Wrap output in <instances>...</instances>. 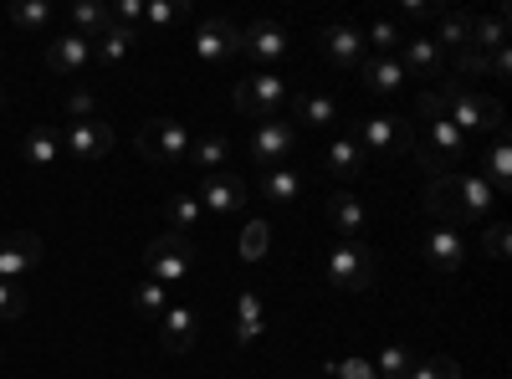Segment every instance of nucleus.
Here are the masks:
<instances>
[{"label": "nucleus", "instance_id": "f257e3e1", "mask_svg": "<svg viewBox=\"0 0 512 379\" xmlns=\"http://www.w3.org/2000/svg\"><path fill=\"white\" fill-rule=\"evenodd\" d=\"M415 113L425 118V139H431V149H410V159L420 164V170L425 175H446L451 170V164H461L466 154H472V139H466L461 129H456V123L441 113V103H436V93H420V103H415Z\"/></svg>", "mask_w": 512, "mask_h": 379}, {"label": "nucleus", "instance_id": "f03ea898", "mask_svg": "<svg viewBox=\"0 0 512 379\" xmlns=\"http://www.w3.org/2000/svg\"><path fill=\"white\" fill-rule=\"evenodd\" d=\"M436 103H441V113L456 123L466 139H472V134H502V103H492V98H482L472 88H461L456 77H441Z\"/></svg>", "mask_w": 512, "mask_h": 379}, {"label": "nucleus", "instance_id": "7ed1b4c3", "mask_svg": "<svg viewBox=\"0 0 512 379\" xmlns=\"http://www.w3.org/2000/svg\"><path fill=\"white\" fill-rule=\"evenodd\" d=\"M374 277H379V267H374V251L354 236V241H328V251H323V282L328 287H338V292H369L374 287Z\"/></svg>", "mask_w": 512, "mask_h": 379}, {"label": "nucleus", "instance_id": "20e7f679", "mask_svg": "<svg viewBox=\"0 0 512 379\" xmlns=\"http://www.w3.org/2000/svg\"><path fill=\"white\" fill-rule=\"evenodd\" d=\"M354 144L364 149V159H395V154H410L415 149V123L400 118V113H369L354 123Z\"/></svg>", "mask_w": 512, "mask_h": 379}, {"label": "nucleus", "instance_id": "39448f33", "mask_svg": "<svg viewBox=\"0 0 512 379\" xmlns=\"http://www.w3.org/2000/svg\"><path fill=\"white\" fill-rule=\"evenodd\" d=\"M144 267H149V277L164 282L169 292L185 287V277H190V267H195V241H190L185 231H164V236H154V241L144 246Z\"/></svg>", "mask_w": 512, "mask_h": 379}, {"label": "nucleus", "instance_id": "423d86ee", "mask_svg": "<svg viewBox=\"0 0 512 379\" xmlns=\"http://www.w3.org/2000/svg\"><path fill=\"white\" fill-rule=\"evenodd\" d=\"M231 103H236V113H246L251 123H267V118H277V108L287 103V82H282L277 72L236 77V82H231Z\"/></svg>", "mask_w": 512, "mask_h": 379}, {"label": "nucleus", "instance_id": "0eeeda50", "mask_svg": "<svg viewBox=\"0 0 512 379\" xmlns=\"http://www.w3.org/2000/svg\"><path fill=\"white\" fill-rule=\"evenodd\" d=\"M134 149L149 164H185L190 159V129L180 118H149L139 129V139H134Z\"/></svg>", "mask_w": 512, "mask_h": 379}, {"label": "nucleus", "instance_id": "6e6552de", "mask_svg": "<svg viewBox=\"0 0 512 379\" xmlns=\"http://www.w3.org/2000/svg\"><path fill=\"white\" fill-rule=\"evenodd\" d=\"M292 149H297V129H292L287 118H267V123H256V129H251V144H246L251 164H262V170H277V164H287V159H292Z\"/></svg>", "mask_w": 512, "mask_h": 379}, {"label": "nucleus", "instance_id": "1a4fd4ad", "mask_svg": "<svg viewBox=\"0 0 512 379\" xmlns=\"http://www.w3.org/2000/svg\"><path fill=\"white\" fill-rule=\"evenodd\" d=\"M41 257H47V241L36 231H6L0 236V277L6 282H21L31 267H41Z\"/></svg>", "mask_w": 512, "mask_h": 379}, {"label": "nucleus", "instance_id": "9d476101", "mask_svg": "<svg viewBox=\"0 0 512 379\" xmlns=\"http://www.w3.org/2000/svg\"><path fill=\"white\" fill-rule=\"evenodd\" d=\"M113 149V123L88 118V123H67L62 129V154H72L77 164H98Z\"/></svg>", "mask_w": 512, "mask_h": 379}, {"label": "nucleus", "instance_id": "9b49d317", "mask_svg": "<svg viewBox=\"0 0 512 379\" xmlns=\"http://www.w3.org/2000/svg\"><path fill=\"white\" fill-rule=\"evenodd\" d=\"M441 180H446V190H451V200H456V210H461V221H482V216H492L497 190H492L477 170H472V175H456V170H446Z\"/></svg>", "mask_w": 512, "mask_h": 379}, {"label": "nucleus", "instance_id": "f8f14e48", "mask_svg": "<svg viewBox=\"0 0 512 379\" xmlns=\"http://www.w3.org/2000/svg\"><path fill=\"white\" fill-rule=\"evenodd\" d=\"M236 31H241V26H231L226 16H210V21H200V26H195V36H190L195 62H205V67H221V62H231V57H236Z\"/></svg>", "mask_w": 512, "mask_h": 379}, {"label": "nucleus", "instance_id": "ddd939ff", "mask_svg": "<svg viewBox=\"0 0 512 379\" xmlns=\"http://www.w3.org/2000/svg\"><path fill=\"white\" fill-rule=\"evenodd\" d=\"M318 52H323V62H333V67H359L364 62V31L359 26H349V21H333V26H318Z\"/></svg>", "mask_w": 512, "mask_h": 379}, {"label": "nucleus", "instance_id": "4468645a", "mask_svg": "<svg viewBox=\"0 0 512 379\" xmlns=\"http://www.w3.org/2000/svg\"><path fill=\"white\" fill-rule=\"evenodd\" d=\"M154 328H159V344H164L169 354H190L195 339H200V313H195V303H180V298H175Z\"/></svg>", "mask_w": 512, "mask_h": 379}, {"label": "nucleus", "instance_id": "2eb2a0df", "mask_svg": "<svg viewBox=\"0 0 512 379\" xmlns=\"http://www.w3.org/2000/svg\"><path fill=\"white\" fill-rule=\"evenodd\" d=\"M420 251H425V267L441 272V277H451V272H461V262H466V236H461V226H431Z\"/></svg>", "mask_w": 512, "mask_h": 379}, {"label": "nucleus", "instance_id": "dca6fc26", "mask_svg": "<svg viewBox=\"0 0 512 379\" xmlns=\"http://www.w3.org/2000/svg\"><path fill=\"white\" fill-rule=\"evenodd\" d=\"M287 52V31L277 21H251L236 31V57H251V62H277Z\"/></svg>", "mask_w": 512, "mask_h": 379}, {"label": "nucleus", "instance_id": "f3484780", "mask_svg": "<svg viewBox=\"0 0 512 379\" xmlns=\"http://www.w3.org/2000/svg\"><path fill=\"white\" fill-rule=\"evenodd\" d=\"M88 67H93V41L88 36L67 31V36L47 41V72L52 77H82Z\"/></svg>", "mask_w": 512, "mask_h": 379}, {"label": "nucleus", "instance_id": "a211bd4d", "mask_svg": "<svg viewBox=\"0 0 512 379\" xmlns=\"http://www.w3.org/2000/svg\"><path fill=\"white\" fill-rule=\"evenodd\" d=\"M195 200L205 205V210H216V216H231V210H241L246 205V180L241 175H200V190H195Z\"/></svg>", "mask_w": 512, "mask_h": 379}, {"label": "nucleus", "instance_id": "6ab92c4d", "mask_svg": "<svg viewBox=\"0 0 512 379\" xmlns=\"http://www.w3.org/2000/svg\"><path fill=\"white\" fill-rule=\"evenodd\" d=\"M287 108H292V129H333V123H344V108H338V98H328V93H297V98H287Z\"/></svg>", "mask_w": 512, "mask_h": 379}, {"label": "nucleus", "instance_id": "aec40b11", "mask_svg": "<svg viewBox=\"0 0 512 379\" xmlns=\"http://www.w3.org/2000/svg\"><path fill=\"white\" fill-rule=\"evenodd\" d=\"M236 354H246V349H256L267 339V303H262V292H241L236 298Z\"/></svg>", "mask_w": 512, "mask_h": 379}, {"label": "nucleus", "instance_id": "412c9836", "mask_svg": "<svg viewBox=\"0 0 512 379\" xmlns=\"http://www.w3.org/2000/svg\"><path fill=\"white\" fill-rule=\"evenodd\" d=\"M400 67H405V77H446V52L436 47L431 36H410V41H400Z\"/></svg>", "mask_w": 512, "mask_h": 379}, {"label": "nucleus", "instance_id": "4be33fe9", "mask_svg": "<svg viewBox=\"0 0 512 379\" xmlns=\"http://www.w3.org/2000/svg\"><path fill=\"white\" fill-rule=\"evenodd\" d=\"M354 72H359V82H364V88H369V93H379V98L400 93L405 82H410V77H405V67H400V57H364Z\"/></svg>", "mask_w": 512, "mask_h": 379}, {"label": "nucleus", "instance_id": "5701e85b", "mask_svg": "<svg viewBox=\"0 0 512 379\" xmlns=\"http://www.w3.org/2000/svg\"><path fill=\"white\" fill-rule=\"evenodd\" d=\"M477 175L497 190V200L512 195V144H507V134H492V144L482 149V170Z\"/></svg>", "mask_w": 512, "mask_h": 379}, {"label": "nucleus", "instance_id": "b1692460", "mask_svg": "<svg viewBox=\"0 0 512 379\" xmlns=\"http://www.w3.org/2000/svg\"><path fill=\"white\" fill-rule=\"evenodd\" d=\"M323 164H328V175H338V180H359V175L369 170V159H364V149L354 144V134H338V139H328Z\"/></svg>", "mask_w": 512, "mask_h": 379}, {"label": "nucleus", "instance_id": "393cba45", "mask_svg": "<svg viewBox=\"0 0 512 379\" xmlns=\"http://www.w3.org/2000/svg\"><path fill=\"white\" fill-rule=\"evenodd\" d=\"M190 159L200 175H226V164L236 159V144L226 134H205V139H190Z\"/></svg>", "mask_w": 512, "mask_h": 379}, {"label": "nucleus", "instance_id": "a878e982", "mask_svg": "<svg viewBox=\"0 0 512 379\" xmlns=\"http://www.w3.org/2000/svg\"><path fill=\"white\" fill-rule=\"evenodd\" d=\"M308 190V175L303 170H292V164H277V170H262V195L272 205H297Z\"/></svg>", "mask_w": 512, "mask_h": 379}, {"label": "nucleus", "instance_id": "bb28decb", "mask_svg": "<svg viewBox=\"0 0 512 379\" xmlns=\"http://www.w3.org/2000/svg\"><path fill=\"white\" fill-rule=\"evenodd\" d=\"M328 221H333V231L344 236V241H354V236L364 231V221H369V210H364V200H359V195L338 190V195L328 200Z\"/></svg>", "mask_w": 512, "mask_h": 379}, {"label": "nucleus", "instance_id": "cd10ccee", "mask_svg": "<svg viewBox=\"0 0 512 379\" xmlns=\"http://www.w3.org/2000/svg\"><path fill=\"white\" fill-rule=\"evenodd\" d=\"M139 47V31L134 26H108L98 41H93V62H103V67H118V62H128V52Z\"/></svg>", "mask_w": 512, "mask_h": 379}, {"label": "nucleus", "instance_id": "c85d7f7f", "mask_svg": "<svg viewBox=\"0 0 512 379\" xmlns=\"http://www.w3.org/2000/svg\"><path fill=\"white\" fill-rule=\"evenodd\" d=\"M472 52H502L507 47V6L492 16H472V36H466Z\"/></svg>", "mask_w": 512, "mask_h": 379}, {"label": "nucleus", "instance_id": "c756f323", "mask_svg": "<svg viewBox=\"0 0 512 379\" xmlns=\"http://www.w3.org/2000/svg\"><path fill=\"white\" fill-rule=\"evenodd\" d=\"M456 72L461 77H507L512 72V57H507V47L502 52H456Z\"/></svg>", "mask_w": 512, "mask_h": 379}, {"label": "nucleus", "instance_id": "7c9ffc66", "mask_svg": "<svg viewBox=\"0 0 512 379\" xmlns=\"http://www.w3.org/2000/svg\"><path fill=\"white\" fill-rule=\"evenodd\" d=\"M21 159L36 164V170L57 164V159H62V129H31V134L21 139Z\"/></svg>", "mask_w": 512, "mask_h": 379}, {"label": "nucleus", "instance_id": "2f4dec72", "mask_svg": "<svg viewBox=\"0 0 512 379\" xmlns=\"http://www.w3.org/2000/svg\"><path fill=\"white\" fill-rule=\"evenodd\" d=\"M108 26H113V11H108V6H98V0H72V31H77V36L98 41Z\"/></svg>", "mask_w": 512, "mask_h": 379}, {"label": "nucleus", "instance_id": "473e14b6", "mask_svg": "<svg viewBox=\"0 0 512 379\" xmlns=\"http://www.w3.org/2000/svg\"><path fill=\"white\" fill-rule=\"evenodd\" d=\"M425 216H431V226H461V210H456V200H451L441 175L425 185Z\"/></svg>", "mask_w": 512, "mask_h": 379}, {"label": "nucleus", "instance_id": "72a5a7b5", "mask_svg": "<svg viewBox=\"0 0 512 379\" xmlns=\"http://www.w3.org/2000/svg\"><path fill=\"white\" fill-rule=\"evenodd\" d=\"M169 303H175V292H169V287H164V282H154V277H149V282H139V287H134V308H139V313H144V318H149V323H159V318H164V308H169Z\"/></svg>", "mask_w": 512, "mask_h": 379}, {"label": "nucleus", "instance_id": "f704fd0d", "mask_svg": "<svg viewBox=\"0 0 512 379\" xmlns=\"http://www.w3.org/2000/svg\"><path fill=\"white\" fill-rule=\"evenodd\" d=\"M466 36H472V16H466V11H446L441 16V31L431 41H436L441 52H466Z\"/></svg>", "mask_w": 512, "mask_h": 379}, {"label": "nucleus", "instance_id": "c9c22d12", "mask_svg": "<svg viewBox=\"0 0 512 379\" xmlns=\"http://www.w3.org/2000/svg\"><path fill=\"white\" fill-rule=\"evenodd\" d=\"M410 369H415V354H410L405 344H384L379 359H374V374H379V379H405Z\"/></svg>", "mask_w": 512, "mask_h": 379}, {"label": "nucleus", "instance_id": "e433bc0d", "mask_svg": "<svg viewBox=\"0 0 512 379\" xmlns=\"http://www.w3.org/2000/svg\"><path fill=\"white\" fill-rule=\"evenodd\" d=\"M205 216V205L195 195H169V231H195V221Z\"/></svg>", "mask_w": 512, "mask_h": 379}, {"label": "nucleus", "instance_id": "4c0bfd02", "mask_svg": "<svg viewBox=\"0 0 512 379\" xmlns=\"http://www.w3.org/2000/svg\"><path fill=\"white\" fill-rule=\"evenodd\" d=\"M11 21H16L21 31H47V26H52V6H47V0H16Z\"/></svg>", "mask_w": 512, "mask_h": 379}, {"label": "nucleus", "instance_id": "58836bf2", "mask_svg": "<svg viewBox=\"0 0 512 379\" xmlns=\"http://www.w3.org/2000/svg\"><path fill=\"white\" fill-rule=\"evenodd\" d=\"M364 47H374V57H395L400 52V26L384 16V21H374L369 31H364Z\"/></svg>", "mask_w": 512, "mask_h": 379}, {"label": "nucleus", "instance_id": "ea45409f", "mask_svg": "<svg viewBox=\"0 0 512 379\" xmlns=\"http://www.w3.org/2000/svg\"><path fill=\"white\" fill-rule=\"evenodd\" d=\"M405 379H461V364L451 354H436V359H415V369Z\"/></svg>", "mask_w": 512, "mask_h": 379}, {"label": "nucleus", "instance_id": "a19ab883", "mask_svg": "<svg viewBox=\"0 0 512 379\" xmlns=\"http://www.w3.org/2000/svg\"><path fill=\"white\" fill-rule=\"evenodd\" d=\"M16 318H26V287L0 277V323H16Z\"/></svg>", "mask_w": 512, "mask_h": 379}, {"label": "nucleus", "instance_id": "79ce46f5", "mask_svg": "<svg viewBox=\"0 0 512 379\" xmlns=\"http://www.w3.org/2000/svg\"><path fill=\"white\" fill-rule=\"evenodd\" d=\"M62 113H67L72 123H88V118H98V93H88V88H72V93L62 98Z\"/></svg>", "mask_w": 512, "mask_h": 379}, {"label": "nucleus", "instance_id": "37998d69", "mask_svg": "<svg viewBox=\"0 0 512 379\" xmlns=\"http://www.w3.org/2000/svg\"><path fill=\"white\" fill-rule=\"evenodd\" d=\"M267 241H272L267 221H251L246 236H241V262H262V257H267Z\"/></svg>", "mask_w": 512, "mask_h": 379}, {"label": "nucleus", "instance_id": "c03bdc74", "mask_svg": "<svg viewBox=\"0 0 512 379\" xmlns=\"http://www.w3.org/2000/svg\"><path fill=\"white\" fill-rule=\"evenodd\" d=\"M180 16H185L180 0H154V6H144V21H149V26H175Z\"/></svg>", "mask_w": 512, "mask_h": 379}, {"label": "nucleus", "instance_id": "a18cd8bd", "mask_svg": "<svg viewBox=\"0 0 512 379\" xmlns=\"http://www.w3.org/2000/svg\"><path fill=\"white\" fill-rule=\"evenodd\" d=\"M507 241H512V236H507V226H502V221H492V226L482 231V246H487V257H492V262H502V257H507Z\"/></svg>", "mask_w": 512, "mask_h": 379}, {"label": "nucleus", "instance_id": "49530a36", "mask_svg": "<svg viewBox=\"0 0 512 379\" xmlns=\"http://www.w3.org/2000/svg\"><path fill=\"white\" fill-rule=\"evenodd\" d=\"M333 379H379L374 374V359H338V369H333Z\"/></svg>", "mask_w": 512, "mask_h": 379}, {"label": "nucleus", "instance_id": "de8ad7c7", "mask_svg": "<svg viewBox=\"0 0 512 379\" xmlns=\"http://www.w3.org/2000/svg\"><path fill=\"white\" fill-rule=\"evenodd\" d=\"M405 16H410V21H425V16H436V11H431V6H420V0H410Z\"/></svg>", "mask_w": 512, "mask_h": 379}, {"label": "nucleus", "instance_id": "09e8293b", "mask_svg": "<svg viewBox=\"0 0 512 379\" xmlns=\"http://www.w3.org/2000/svg\"><path fill=\"white\" fill-rule=\"evenodd\" d=\"M0 108H6V88H0Z\"/></svg>", "mask_w": 512, "mask_h": 379}, {"label": "nucleus", "instance_id": "8fccbe9b", "mask_svg": "<svg viewBox=\"0 0 512 379\" xmlns=\"http://www.w3.org/2000/svg\"><path fill=\"white\" fill-rule=\"evenodd\" d=\"M0 359H6V344H0Z\"/></svg>", "mask_w": 512, "mask_h": 379}]
</instances>
